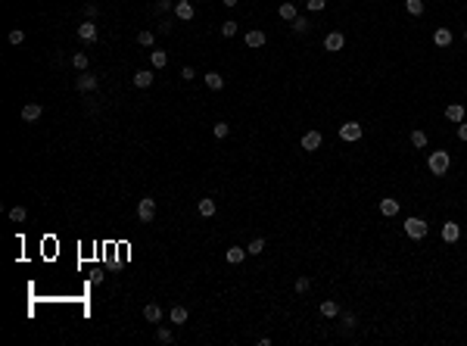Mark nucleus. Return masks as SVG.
I'll return each mask as SVG.
<instances>
[{
    "label": "nucleus",
    "mask_w": 467,
    "mask_h": 346,
    "mask_svg": "<svg viewBox=\"0 0 467 346\" xmlns=\"http://www.w3.org/2000/svg\"><path fill=\"white\" fill-rule=\"evenodd\" d=\"M212 134L222 140V138H227V134H231V125H227V122H215V125H212Z\"/></svg>",
    "instance_id": "obj_31"
},
{
    "label": "nucleus",
    "mask_w": 467,
    "mask_h": 346,
    "mask_svg": "<svg viewBox=\"0 0 467 346\" xmlns=\"http://www.w3.org/2000/svg\"><path fill=\"white\" fill-rule=\"evenodd\" d=\"M309 28H311V22L305 19V16H296V19H293V31H296V35H305Z\"/></svg>",
    "instance_id": "obj_28"
},
{
    "label": "nucleus",
    "mask_w": 467,
    "mask_h": 346,
    "mask_svg": "<svg viewBox=\"0 0 467 346\" xmlns=\"http://www.w3.org/2000/svg\"><path fill=\"white\" fill-rule=\"evenodd\" d=\"M41 115H44V106H41V103H25L22 106V119L25 122H38Z\"/></svg>",
    "instance_id": "obj_12"
},
{
    "label": "nucleus",
    "mask_w": 467,
    "mask_h": 346,
    "mask_svg": "<svg viewBox=\"0 0 467 346\" xmlns=\"http://www.w3.org/2000/svg\"><path fill=\"white\" fill-rule=\"evenodd\" d=\"M25 218H28V209H25V206H13V209H10V222H16V225H22Z\"/></svg>",
    "instance_id": "obj_27"
},
{
    "label": "nucleus",
    "mask_w": 467,
    "mask_h": 346,
    "mask_svg": "<svg viewBox=\"0 0 467 346\" xmlns=\"http://www.w3.org/2000/svg\"><path fill=\"white\" fill-rule=\"evenodd\" d=\"M339 138H343V140H349V143L361 140V125H358V122H346V125H339Z\"/></svg>",
    "instance_id": "obj_4"
},
{
    "label": "nucleus",
    "mask_w": 467,
    "mask_h": 346,
    "mask_svg": "<svg viewBox=\"0 0 467 346\" xmlns=\"http://www.w3.org/2000/svg\"><path fill=\"white\" fill-rule=\"evenodd\" d=\"M427 231H430V225L423 222V218H418V215L405 218V234H408L411 240H423V237H427Z\"/></svg>",
    "instance_id": "obj_1"
},
{
    "label": "nucleus",
    "mask_w": 467,
    "mask_h": 346,
    "mask_svg": "<svg viewBox=\"0 0 467 346\" xmlns=\"http://www.w3.org/2000/svg\"><path fill=\"white\" fill-rule=\"evenodd\" d=\"M464 41H467V28H464Z\"/></svg>",
    "instance_id": "obj_45"
},
{
    "label": "nucleus",
    "mask_w": 467,
    "mask_h": 346,
    "mask_svg": "<svg viewBox=\"0 0 467 346\" xmlns=\"http://www.w3.org/2000/svg\"><path fill=\"white\" fill-rule=\"evenodd\" d=\"M72 66H75V69H78V72H88V66H90L88 53H75V56H72Z\"/></svg>",
    "instance_id": "obj_30"
},
{
    "label": "nucleus",
    "mask_w": 467,
    "mask_h": 346,
    "mask_svg": "<svg viewBox=\"0 0 467 346\" xmlns=\"http://www.w3.org/2000/svg\"><path fill=\"white\" fill-rule=\"evenodd\" d=\"M458 140H467V122H458Z\"/></svg>",
    "instance_id": "obj_43"
},
{
    "label": "nucleus",
    "mask_w": 467,
    "mask_h": 346,
    "mask_svg": "<svg viewBox=\"0 0 467 346\" xmlns=\"http://www.w3.org/2000/svg\"><path fill=\"white\" fill-rule=\"evenodd\" d=\"M181 78H184V81H193V78H197V72H193V66H184V69H181Z\"/></svg>",
    "instance_id": "obj_41"
},
{
    "label": "nucleus",
    "mask_w": 467,
    "mask_h": 346,
    "mask_svg": "<svg viewBox=\"0 0 467 346\" xmlns=\"http://www.w3.org/2000/svg\"><path fill=\"white\" fill-rule=\"evenodd\" d=\"M193 3L190 0H175V19H181V22H190L193 19Z\"/></svg>",
    "instance_id": "obj_5"
},
{
    "label": "nucleus",
    "mask_w": 467,
    "mask_h": 346,
    "mask_svg": "<svg viewBox=\"0 0 467 346\" xmlns=\"http://www.w3.org/2000/svg\"><path fill=\"white\" fill-rule=\"evenodd\" d=\"M380 212H383L386 218H393V215H399V200H393V197L380 200Z\"/></svg>",
    "instance_id": "obj_19"
},
{
    "label": "nucleus",
    "mask_w": 467,
    "mask_h": 346,
    "mask_svg": "<svg viewBox=\"0 0 467 346\" xmlns=\"http://www.w3.org/2000/svg\"><path fill=\"white\" fill-rule=\"evenodd\" d=\"M156 340H159V343H172L175 337H172V331H168V327H159V331H156Z\"/></svg>",
    "instance_id": "obj_37"
},
{
    "label": "nucleus",
    "mask_w": 467,
    "mask_h": 346,
    "mask_svg": "<svg viewBox=\"0 0 467 346\" xmlns=\"http://www.w3.org/2000/svg\"><path fill=\"white\" fill-rule=\"evenodd\" d=\"M153 78H156V75H153L150 69H140V72H134V88H150V84H153Z\"/></svg>",
    "instance_id": "obj_17"
},
{
    "label": "nucleus",
    "mask_w": 467,
    "mask_h": 346,
    "mask_svg": "<svg viewBox=\"0 0 467 346\" xmlns=\"http://www.w3.org/2000/svg\"><path fill=\"white\" fill-rule=\"evenodd\" d=\"M137 44H140V47H153V44H156V31H147V28H143L140 35H137Z\"/></svg>",
    "instance_id": "obj_29"
},
{
    "label": "nucleus",
    "mask_w": 467,
    "mask_h": 346,
    "mask_svg": "<svg viewBox=\"0 0 467 346\" xmlns=\"http://www.w3.org/2000/svg\"><path fill=\"white\" fill-rule=\"evenodd\" d=\"M427 165H430V172H433V175H445V172H448V165H452V159H448L445 150H433L430 159H427Z\"/></svg>",
    "instance_id": "obj_2"
},
{
    "label": "nucleus",
    "mask_w": 467,
    "mask_h": 346,
    "mask_svg": "<svg viewBox=\"0 0 467 346\" xmlns=\"http://www.w3.org/2000/svg\"><path fill=\"white\" fill-rule=\"evenodd\" d=\"M137 218H140L143 225L156 218V200H153V197H143L140 203H137Z\"/></svg>",
    "instance_id": "obj_3"
},
{
    "label": "nucleus",
    "mask_w": 467,
    "mask_h": 346,
    "mask_svg": "<svg viewBox=\"0 0 467 346\" xmlns=\"http://www.w3.org/2000/svg\"><path fill=\"white\" fill-rule=\"evenodd\" d=\"M222 35H224V38H234V35H237V22H234V19H227V22L222 25Z\"/></svg>",
    "instance_id": "obj_35"
},
{
    "label": "nucleus",
    "mask_w": 467,
    "mask_h": 346,
    "mask_svg": "<svg viewBox=\"0 0 467 346\" xmlns=\"http://www.w3.org/2000/svg\"><path fill=\"white\" fill-rule=\"evenodd\" d=\"M150 63H153V69H162V66H168V53H165V50H153Z\"/></svg>",
    "instance_id": "obj_23"
},
{
    "label": "nucleus",
    "mask_w": 467,
    "mask_h": 346,
    "mask_svg": "<svg viewBox=\"0 0 467 346\" xmlns=\"http://www.w3.org/2000/svg\"><path fill=\"white\" fill-rule=\"evenodd\" d=\"M143 318H147L150 324H159L162 322V306H159V302H147V306H143Z\"/></svg>",
    "instance_id": "obj_11"
},
{
    "label": "nucleus",
    "mask_w": 467,
    "mask_h": 346,
    "mask_svg": "<svg viewBox=\"0 0 467 346\" xmlns=\"http://www.w3.org/2000/svg\"><path fill=\"white\" fill-rule=\"evenodd\" d=\"M343 44H346L343 31H330V35L324 38V50H330V53H336V50H343Z\"/></svg>",
    "instance_id": "obj_10"
},
{
    "label": "nucleus",
    "mask_w": 467,
    "mask_h": 346,
    "mask_svg": "<svg viewBox=\"0 0 467 346\" xmlns=\"http://www.w3.org/2000/svg\"><path fill=\"white\" fill-rule=\"evenodd\" d=\"M246 256H249V253H246L243 247H227V253H224V259H227L231 265H240Z\"/></svg>",
    "instance_id": "obj_14"
},
{
    "label": "nucleus",
    "mask_w": 467,
    "mask_h": 346,
    "mask_svg": "<svg viewBox=\"0 0 467 346\" xmlns=\"http://www.w3.org/2000/svg\"><path fill=\"white\" fill-rule=\"evenodd\" d=\"M405 10H408L411 16H421L423 13V0H405Z\"/></svg>",
    "instance_id": "obj_33"
},
{
    "label": "nucleus",
    "mask_w": 467,
    "mask_h": 346,
    "mask_svg": "<svg viewBox=\"0 0 467 346\" xmlns=\"http://www.w3.org/2000/svg\"><path fill=\"white\" fill-rule=\"evenodd\" d=\"M243 44H246V47H252V50H259V47H265V44H268V38H265V31L252 28V31H246V35H243Z\"/></svg>",
    "instance_id": "obj_6"
},
{
    "label": "nucleus",
    "mask_w": 467,
    "mask_h": 346,
    "mask_svg": "<svg viewBox=\"0 0 467 346\" xmlns=\"http://www.w3.org/2000/svg\"><path fill=\"white\" fill-rule=\"evenodd\" d=\"M433 44H436V47H452V31H448V28H436V31H433Z\"/></svg>",
    "instance_id": "obj_16"
},
{
    "label": "nucleus",
    "mask_w": 467,
    "mask_h": 346,
    "mask_svg": "<svg viewBox=\"0 0 467 346\" xmlns=\"http://www.w3.org/2000/svg\"><path fill=\"white\" fill-rule=\"evenodd\" d=\"M321 315H324V318H336L339 315V302L336 300H324V302H321Z\"/></svg>",
    "instance_id": "obj_21"
},
{
    "label": "nucleus",
    "mask_w": 467,
    "mask_h": 346,
    "mask_svg": "<svg viewBox=\"0 0 467 346\" xmlns=\"http://www.w3.org/2000/svg\"><path fill=\"white\" fill-rule=\"evenodd\" d=\"M78 38L84 41V44H93V41H97V25H93V19H84L78 25Z\"/></svg>",
    "instance_id": "obj_9"
},
{
    "label": "nucleus",
    "mask_w": 467,
    "mask_h": 346,
    "mask_svg": "<svg viewBox=\"0 0 467 346\" xmlns=\"http://www.w3.org/2000/svg\"><path fill=\"white\" fill-rule=\"evenodd\" d=\"M222 3H224V6H237V3H240V0H222Z\"/></svg>",
    "instance_id": "obj_44"
},
{
    "label": "nucleus",
    "mask_w": 467,
    "mask_h": 346,
    "mask_svg": "<svg viewBox=\"0 0 467 346\" xmlns=\"http://www.w3.org/2000/svg\"><path fill=\"white\" fill-rule=\"evenodd\" d=\"M97 13H100L97 3H88V6H84V19H97Z\"/></svg>",
    "instance_id": "obj_40"
},
{
    "label": "nucleus",
    "mask_w": 467,
    "mask_h": 346,
    "mask_svg": "<svg viewBox=\"0 0 467 346\" xmlns=\"http://www.w3.org/2000/svg\"><path fill=\"white\" fill-rule=\"evenodd\" d=\"M206 88H209V91H222V88H224V75L206 72Z\"/></svg>",
    "instance_id": "obj_20"
},
{
    "label": "nucleus",
    "mask_w": 467,
    "mask_h": 346,
    "mask_svg": "<svg viewBox=\"0 0 467 346\" xmlns=\"http://www.w3.org/2000/svg\"><path fill=\"white\" fill-rule=\"evenodd\" d=\"M168 322H172V324H184V322H187V309H184V306H172V312H168Z\"/></svg>",
    "instance_id": "obj_22"
},
{
    "label": "nucleus",
    "mask_w": 467,
    "mask_h": 346,
    "mask_svg": "<svg viewBox=\"0 0 467 346\" xmlns=\"http://www.w3.org/2000/svg\"><path fill=\"white\" fill-rule=\"evenodd\" d=\"M153 10H156L159 16L168 13V10H172V0H153Z\"/></svg>",
    "instance_id": "obj_34"
},
{
    "label": "nucleus",
    "mask_w": 467,
    "mask_h": 346,
    "mask_svg": "<svg viewBox=\"0 0 467 346\" xmlns=\"http://www.w3.org/2000/svg\"><path fill=\"white\" fill-rule=\"evenodd\" d=\"M324 6H327V0H309V10L311 13H321Z\"/></svg>",
    "instance_id": "obj_39"
},
{
    "label": "nucleus",
    "mask_w": 467,
    "mask_h": 346,
    "mask_svg": "<svg viewBox=\"0 0 467 346\" xmlns=\"http://www.w3.org/2000/svg\"><path fill=\"white\" fill-rule=\"evenodd\" d=\"M309 287H311V281H309L305 275H302V277H296V293H309Z\"/></svg>",
    "instance_id": "obj_36"
},
{
    "label": "nucleus",
    "mask_w": 467,
    "mask_h": 346,
    "mask_svg": "<svg viewBox=\"0 0 467 346\" xmlns=\"http://www.w3.org/2000/svg\"><path fill=\"white\" fill-rule=\"evenodd\" d=\"M197 209H200V215H202V218H212V215L218 212V203H215L212 197H202L200 203H197Z\"/></svg>",
    "instance_id": "obj_13"
},
{
    "label": "nucleus",
    "mask_w": 467,
    "mask_h": 346,
    "mask_svg": "<svg viewBox=\"0 0 467 346\" xmlns=\"http://www.w3.org/2000/svg\"><path fill=\"white\" fill-rule=\"evenodd\" d=\"M22 41H25V31H22V28H13V31H10V44H16V47H19Z\"/></svg>",
    "instance_id": "obj_38"
},
{
    "label": "nucleus",
    "mask_w": 467,
    "mask_h": 346,
    "mask_svg": "<svg viewBox=\"0 0 467 346\" xmlns=\"http://www.w3.org/2000/svg\"><path fill=\"white\" fill-rule=\"evenodd\" d=\"M411 143H414V147H418V150H423V147H427V143H430V138H427V131L414 128V131H411Z\"/></svg>",
    "instance_id": "obj_25"
},
{
    "label": "nucleus",
    "mask_w": 467,
    "mask_h": 346,
    "mask_svg": "<svg viewBox=\"0 0 467 346\" xmlns=\"http://www.w3.org/2000/svg\"><path fill=\"white\" fill-rule=\"evenodd\" d=\"M458 237H461V228H458L455 222H445V225H443V240H445V243H455Z\"/></svg>",
    "instance_id": "obj_15"
},
{
    "label": "nucleus",
    "mask_w": 467,
    "mask_h": 346,
    "mask_svg": "<svg viewBox=\"0 0 467 346\" xmlns=\"http://www.w3.org/2000/svg\"><path fill=\"white\" fill-rule=\"evenodd\" d=\"M445 119H448V122H455V125H458V122H464V106H461V103L445 106Z\"/></svg>",
    "instance_id": "obj_18"
},
{
    "label": "nucleus",
    "mask_w": 467,
    "mask_h": 346,
    "mask_svg": "<svg viewBox=\"0 0 467 346\" xmlns=\"http://www.w3.org/2000/svg\"><path fill=\"white\" fill-rule=\"evenodd\" d=\"M246 253H249V256H262V253H265V237H256V240H249V247H246Z\"/></svg>",
    "instance_id": "obj_26"
},
{
    "label": "nucleus",
    "mask_w": 467,
    "mask_h": 346,
    "mask_svg": "<svg viewBox=\"0 0 467 346\" xmlns=\"http://www.w3.org/2000/svg\"><path fill=\"white\" fill-rule=\"evenodd\" d=\"M280 19H287V22H293L296 16H299V10H296V3H280Z\"/></svg>",
    "instance_id": "obj_24"
},
{
    "label": "nucleus",
    "mask_w": 467,
    "mask_h": 346,
    "mask_svg": "<svg viewBox=\"0 0 467 346\" xmlns=\"http://www.w3.org/2000/svg\"><path fill=\"white\" fill-rule=\"evenodd\" d=\"M343 327H346V331H355V327H358V318H355V312H343Z\"/></svg>",
    "instance_id": "obj_32"
},
{
    "label": "nucleus",
    "mask_w": 467,
    "mask_h": 346,
    "mask_svg": "<svg viewBox=\"0 0 467 346\" xmlns=\"http://www.w3.org/2000/svg\"><path fill=\"white\" fill-rule=\"evenodd\" d=\"M172 28H175V25H172V19H162V22H159V31H162V35H168Z\"/></svg>",
    "instance_id": "obj_42"
},
{
    "label": "nucleus",
    "mask_w": 467,
    "mask_h": 346,
    "mask_svg": "<svg viewBox=\"0 0 467 346\" xmlns=\"http://www.w3.org/2000/svg\"><path fill=\"white\" fill-rule=\"evenodd\" d=\"M321 143H324V134L321 131H305L302 134V150H309V153H315Z\"/></svg>",
    "instance_id": "obj_8"
},
{
    "label": "nucleus",
    "mask_w": 467,
    "mask_h": 346,
    "mask_svg": "<svg viewBox=\"0 0 467 346\" xmlns=\"http://www.w3.org/2000/svg\"><path fill=\"white\" fill-rule=\"evenodd\" d=\"M97 84H100V78H97V75H88V72L75 78V88H78L81 94H90V91H97Z\"/></svg>",
    "instance_id": "obj_7"
}]
</instances>
